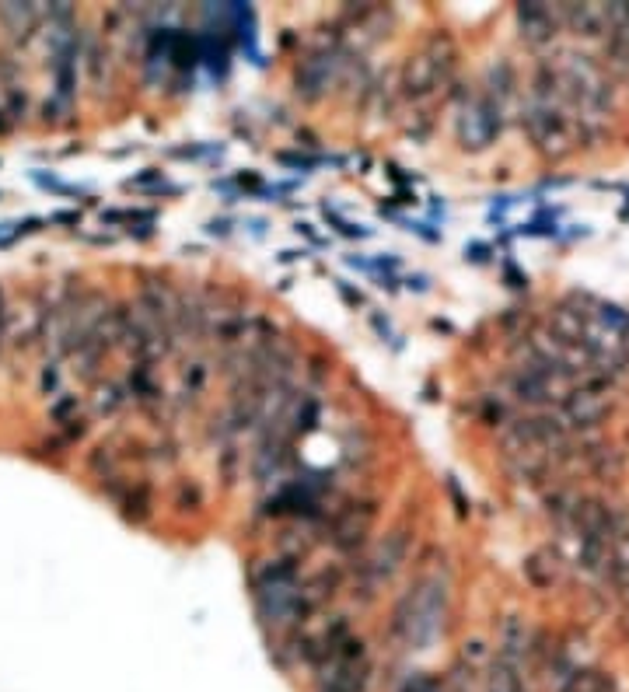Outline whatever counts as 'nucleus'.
<instances>
[{"label":"nucleus","instance_id":"obj_1","mask_svg":"<svg viewBox=\"0 0 629 692\" xmlns=\"http://www.w3.org/2000/svg\"><path fill=\"white\" fill-rule=\"evenodd\" d=\"M441 616H444V581L441 577H423L413 591L399 602L395 609V637H402V644L409 651H423L430 640L441 630Z\"/></svg>","mask_w":629,"mask_h":692},{"label":"nucleus","instance_id":"obj_2","mask_svg":"<svg viewBox=\"0 0 629 692\" xmlns=\"http://www.w3.org/2000/svg\"><path fill=\"white\" fill-rule=\"evenodd\" d=\"M455 67V42L448 35H434L416 56H409L402 67V95L427 98L451 77Z\"/></svg>","mask_w":629,"mask_h":692},{"label":"nucleus","instance_id":"obj_3","mask_svg":"<svg viewBox=\"0 0 629 692\" xmlns=\"http://www.w3.org/2000/svg\"><path fill=\"white\" fill-rule=\"evenodd\" d=\"M497 130H500V105H493L483 91H476V95H469L458 105V140H462V147L479 151V147H486L497 137Z\"/></svg>","mask_w":629,"mask_h":692},{"label":"nucleus","instance_id":"obj_4","mask_svg":"<svg viewBox=\"0 0 629 692\" xmlns=\"http://www.w3.org/2000/svg\"><path fill=\"white\" fill-rule=\"evenodd\" d=\"M406 553H409L406 532H402V528L388 532L385 539H381L378 546L371 549V556H367V560L360 563V588H364V591H374V588H381V584L392 581V574L402 567Z\"/></svg>","mask_w":629,"mask_h":692},{"label":"nucleus","instance_id":"obj_5","mask_svg":"<svg viewBox=\"0 0 629 692\" xmlns=\"http://www.w3.org/2000/svg\"><path fill=\"white\" fill-rule=\"evenodd\" d=\"M367 689V661H332L318 672V692H364Z\"/></svg>","mask_w":629,"mask_h":692},{"label":"nucleus","instance_id":"obj_6","mask_svg":"<svg viewBox=\"0 0 629 692\" xmlns=\"http://www.w3.org/2000/svg\"><path fill=\"white\" fill-rule=\"evenodd\" d=\"M518 21H521V35L539 46V42H549L556 35L560 11H553V7H542V4H525V7H518Z\"/></svg>","mask_w":629,"mask_h":692},{"label":"nucleus","instance_id":"obj_7","mask_svg":"<svg viewBox=\"0 0 629 692\" xmlns=\"http://www.w3.org/2000/svg\"><path fill=\"white\" fill-rule=\"evenodd\" d=\"M371 518H374V511H364V507H357V511H346L343 518L336 521V528H332V542H336L343 553L357 549L360 542H364L367 528H371Z\"/></svg>","mask_w":629,"mask_h":692},{"label":"nucleus","instance_id":"obj_8","mask_svg":"<svg viewBox=\"0 0 629 692\" xmlns=\"http://www.w3.org/2000/svg\"><path fill=\"white\" fill-rule=\"evenodd\" d=\"M560 21H567L570 28H577V35H602V32H609V21H605V4L560 7Z\"/></svg>","mask_w":629,"mask_h":692},{"label":"nucleus","instance_id":"obj_9","mask_svg":"<svg viewBox=\"0 0 629 692\" xmlns=\"http://www.w3.org/2000/svg\"><path fill=\"white\" fill-rule=\"evenodd\" d=\"M0 21L11 35H21V42L32 39L35 28L42 25V7L35 4H0Z\"/></svg>","mask_w":629,"mask_h":692},{"label":"nucleus","instance_id":"obj_10","mask_svg":"<svg viewBox=\"0 0 629 692\" xmlns=\"http://www.w3.org/2000/svg\"><path fill=\"white\" fill-rule=\"evenodd\" d=\"M560 692H616V679L605 672H595V668H584V672L570 675Z\"/></svg>","mask_w":629,"mask_h":692},{"label":"nucleus","instance_id":"obj_11","mask_svg":"<svg viewBox=\"0 0 629 692\" xmlns=\"http://www.w3.org/2000/svg\"><path fill=\"white\" fill-rule=\"evenodd\" d=\"M490 692H521V679H518V658L507 651H500V661L493 668V686Z\"/></svg>","mask_w":629,"mask_h":692},{"label":"nucleus","instance_id":"obj_12","mask_svg":"<svg viewBox=\"0 0 629 692\" xmlns=\"http://www.w3.org/2000/svg\"><path fill=\"white\" fill-rule=\"evenodd\" d=\"M60 388V371H56V364H46V371H42V392H56Z\"/></svg>","mask_w":629,"mask_h":692},{"label":"nucleus","instance_id":"obj_13","mask_svg":"<svg viewBox=\"0 0 629 692\" xmlns=\"http://www.w3.org/2000/svg\"><path fill=\"white\" fill-rule=\"evenodd\" d=\"M7 340V301H4V291H0V343Z\"/></svg>","mask_w":629,"mask_h":692}]
</instances>
